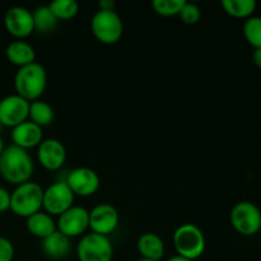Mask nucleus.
Listing matches in <instances>:
<instances>
[{"instance_id":"obj_1","label":"nucleus","mask_w":261,"mask_h":261,"mask_svg":"<svg viewBox=\"0 0 261 261\" xmlns=\"http://www.w3.org/2000/svg\"><path fill=\"white\" fill-rule=\"evenodd\" d=\"M35 171V165L27 150L15 145L5 147L0 155V176L7 182L18 186L28 182Z\"/></svg>"},{"instance_id":"obj_2","label":"nucleus","mask_w":261,"mask_h":261,"mask_svg":"<svg viewBox=\"0 0 261 261\" xmlns=\"http://www.w3.org/2000/svg\"><path fill=\"white\" fill-rule=\"evenodd\" d=\"M47 87V73L40 63L18 69L14 75L15 94L24 98L25 101L33 102L40 99Z\"/></svg>"},{"instance_id":"obj_3","label":"nucleus","mask_w":261,"mask_h":261,"mask_svg":"<svg viewBox=\"0 0 261 261\" xmlns=\"http://www.w3.org/2000/svg\"><path fill=\"white\" fill-rule=\"evenodd\" d=\"M43 189L33 181L18 185L10 193V211L20 218L33 216L42 209Z\"/></svg>"},{"instance_id":"obj_4","label":"nucleus","mask_w":261,"mask_h":261,"mask_svg":"<svg viewBox=\"0 0 261 261\" xmlns=\"http://www.w3.org/2000/svg\"><path fill=\"white\" fill-rule=\"evenodd\" d=\"M205 237L203 231L194 223H185L173 233V246L180 256L196 260L205 251Z\"/></svg>"},{"instance_id":"obj_5","label":"nucleus","mask_w":261,"mask_h":261,"mask_svg":"<svg viewBox=\"0 0 261 261\" xmlns=\"http://www.w3.org/2000/svg\"><path fill=\"white\" fill-rule=\"evenodd\" d=\"M91 30L97 41L105 45H114L122 37L124 23L115 10H98L92 17Z\"/></svg>"},{"instance_id":"obj_6","label":"nucleus","mask_w":261,"mask_h":261,"mask_svg":"<svg viewBox=\"0 0 261 261\" xmlns=\"http://www.w3.org/2000/svg\"><path fill=\"white\" fill-rule=\"evenodd\" d=\"M79 261H111L114 257V246L107 236L91 233L84 234L76 246Z\"/></svg>"},{"instance_id":"obj_7","label":"nucleus","mask_w":261,"mask_h":261,"mask_svg":"<svg viewBox=\"0 0 261 261\" xmlns=\"http://www.w3.org/2000/svg\"><path fill=\"white\" fill-rule=\"evenodd\" d=\"M231 224L242 236H254L261 229V212L251 201H240L231 211Z\"/></svg>"},{"instance_id":"obj_8","label":"nucleus","mask_w":261,"mask_h":261,"mask_svg":"<svg viewBox=\"0 0 261 261\" xmlns=\"http://www.w3.org/2000/svg\"><path fill=\"white\" fill-rule=\"evenodd\" d=\"M74 198L75 196L65 181H59L43 190L42 208L45 213L50 214L51 217H59L73 206Z\"/></svg>"},{"instance_id":"obj_9","label":"nucleus","mask_w":261,"mask_h":261,"mask_svg":"<svg viewBox=\"0 0 261 261\" xmlns=\"http://www.w3.org/2000/svg\"><path fill=\"white\" fill-rule=\"evenodd\" d=\"M65 182L74 196H81V198L94 195L101 185L98 173L88 167H78L71 170L66 176Z\"/></svg>"},{"instance_id":"obj_10","label":"nucleus","mask_w":261,"mask_h":261,"mask_svg":"<svg viewBox=\"0 0 261 261\" xmlns=\"http://www.w3.org/2000/svg\"><path fill=\"white\" fill-rule=\"evenodd\" d=\"M30 115V102L18 94H9L0 99V125L15 127L27 121Z\"/></svg>"},{"instance_id":"obj_11","label":"nucleus","mask_w":261,"mask_h":261,"mask_svg":"<svg viewBox=\"0 0 261 261\" xmlns=\"http://www.w3.org/2000/svg\"><path fill=\"white\" fill-rule=\"evenodd\" d=\"M89 228V212L83 206L73 205L70 209L59 216L56 229L68 239L78 237L86 233Z\"/></svg>"},{"instance_id":"obj_12","label":"nucleus","mask_w":261,"mask_h":261,"mask_svg":"<svg viewBox=\"0 0 261 261\" xmlns=\"http://www.w3.org/2000/svg\"><path fill=\"white\" fill-rule=\"evenodd\" d=\"M5 30L9 35L17 40L28 37L35 32L32 12L24 7H12L5 12L4 15Z\"/></svg>"},{"instance_id":"obj_13","label":"nucleus","mask_w":261,"mask_h":261,"mask_svg":"<svg viewBox=\"0 0 261 261\" xmlns=\"http://www.w3.org/2000/svg\"><path fill=\"white\" fill-rule=\"evenodd\" d=\"M119 222V212L111 204H98L89 212V228L93 233L109 237L117 228Z\"/></svg>"},{"instance_id":"obj_14","label":"nucleus","mask_w":261,"mask_h":261,"mask_svg":"<svg viewBox=\"0 0 261 261\" xmlns=\"http://www.w3.org/2000/svg\"><path fill=\"white\" fill-rule=\"evenodd\" d=\"M37 158L40 165L47 171H58L66 161V149L58 139H45L37 147Z\"/></svg>"},{"instance_id":"obj_15","label":"nucleus","mask_w":261,"mask_h":261,"mask_svg":"<svg viewBox=\"0 0 261 261\" xmlns=\"http://www.w3.org/2000/svg\"><path fill=\"white\" fill-rule=\"evenodd\" d=\"M42 137V127L37 126L30 120L22 122V124L12 129L13 145L22 148L24 150L38 147L43 140Z\"/></svg>"},{"instance_id":"obj_16","label":"nucleus","mask_w":261,"mask_h":261,"mask_svg":"<svg viewBox=\"0 0 261 261\" xmlns=\"http://www.w3.org/2000/svg\"><path fill=\"white\" fill-rule=\"evenodd\" d=\"M5 55H7L8 61L18 68H23V66L36 63L35 48L30 43L22 40L10 42L5 50Z\"/></svg>"},{"instance_id":"obj_17","label":"nucleus","mask_w":261,"mask_h":261,"mask_svg":"<svg viewBox=\"0 0 261 261\" xmlns=\"http://www.w3.org/2000/svg\"><path fill=\"white\" fill-rule=\"evenodd\" d=\"M137 247L139 254L142 255V259L161 261L165 256V242L158 234L153 232L143 233L138 239Z\"/></svg>"},{"instance_id":"obj_18","label":"nucleus","mask_w":261,"mask_h":261,"mask_svg":"<svg viewBox=\"0 0 261 261\" xmlns=\"http://www.w3.org/2000/svg\"><path fill=\"white\" fill-rule=\"evenodd\" d=\"M42 251L50 259H64L71 251L70 239L56 229L53 234L42 240Z\"/></svg>"},{"instance_id":"obj_19","label":"nucleus","mask_w":261,"mask_h":261,"mask_svg":"<svg viewBox=\"0 0 261 261\" xmlns=\"http://www.w3.org/2000/svg\"><path fill=\"white\" fill-rule=\"evenodd\" d=\"M25 227L32 236L45 240L56 231V223L50 214L45 212H37L25 219Z\"/></svg>"},{"instance_id":"obj_20","label":"nucleus","mask_w":261,"mask_h":261,"mask_svg":"<svg viewBox=\"0 0 261 261\" xmlns=\"http://www.w3.org/2000/svg\"><path fill=\"white\" fill-rule=\"evenodd\" d=\"M30 121L36 124L40 127L48 126L53 124L54 119H55V112H54L53 107L41 99L37 101L30 102V115H28Z\"/></svg>"},{"instance_id":"obj_21","label":"nucleus","mask_w":261,"mask_h":261,"mask_svg":"<svg viewBox=\"0 0 261 261\" xmlns=\"http://www.w3.org/2000/svg\"><path fill=\"white\" fill-rule=\"evenodd\" d=\"M221 4L227 14L240 19H247L252 17L256 9L255 0H223Z\"/></svg>"},{"instance_id":"obj_22","label":"nucleus","mask_w":261,"mask_h":261,"mask_svg":"<svg viewBox=\"0 0 261 261\" xmlns=\"http://www.w3.org/2000/svg\"><path fill=\"white\" fill-rule=\"evenodd\" d=\"M33 15V24H35V31L40 33H50L55 31L58 27L59 20L56 19L55 15L50 10L48 5H42V7L36 8Z\"/></svg>"},{"instance_id":"obj_23","label":"nucleus","mask_w":261,"mask_h":261,"mask_svg":"<svg viewBox=\"0 0 261 261\" xmlns=\"http://www.w3.org/2000/svg\"><path fill=\"white\" fill-rule=\"evenodd\" d=\"M58 20H69L75 17L79 12V5L75 0H54L48 4Z\"/></svg>"},{"instance_id":"obj_24","label":"nucleus","mask_w":261,"mask_h":261,"mask_svg":"<svg viewBox=\"0 0 261 261\" xmlns=\"http://www.w3.org/2000/svg\"><path fill=\"white\" fill-rule=\"evenodd\" d=\"M244 36L254 48H261V17H250L244 23Z\"/></svg>"},{"instance_id":"obj_25","label":"nucleus","mask_w":261,"mask_h":261,"mask_svg":"<svg viewBox=\"0 0 261 261\" xmlns=\"http://www.w3.org/2000/svg\"><path fill=\"white\" fill-rule=\"evenodd\" d=\"M185 0H153L152 7L162 17H173L180 14Z\"/></svg>"},{"instance_id":"obj_26","label":"nucleus","mask_w":261,"mask_h":261,"mask_svg":"<svg viewBox=\"0 0 261 261\" xmlns=\"http://www.w3.org/2000/svg\"><path fill=\"white\" fill-rule=\"evenodd\" d=\"M178 17H180V19L182 20L185 24H196L201 18V10L200 8L196 4H194V3L185 2Z\"/></svg>"},{"instance_id":"obj_27","label":"nucleus","mask_w":261,"mask_h":261,"mask_svg":"<svg viewBox=\"0 0 261 261\" xmlns=\"http://www.w3.org/2000/svg\"><path fill=\"white\" fill-rule=\"evenodd\" d=\"M14 246L7 237L0 236V261H13Z\"/></svg>"},{"instance_id":"obj_28","label":"nucleus","mask_w":261,"mask_h":261,"mask_svg":"<svg viewBox=\"0 0 261 261\" xmlns=\"http://www.w3.org/2000/svg\"><path fill=\"white\" fill-rule=\"evenodd\" d=\"M10 211V193L0 186V213Z\"/></svg>"},{"instance_id":"obj_29","label":"nucleus","mask_w":261,"mask_h":261,"mask_svg":"<svg viewBox=\"0 0 261 261\" xmlns=\"http://www.w3.org/2000/svg\"><path fill=\"white\" fill-rule=\"evenodd\" d=\"M115 2L114 0H101L98 2L99 10H115Z\"/></svg>"},{"instance_id":"obj_30","label":"nucleus","mask_w":261,"mask_h":261,"mask_svg":"<svg viewBox=\"0 0 261 261\" xmlns=\"http://www.w3.org/2000/svg\"><path fill=\"white\" fill-rule=\"evenodd\" d=\"M252 61L257 68L261 69V48H255L252 53Z\"/></svg>"},{"instance_id":"obj_31","label":"nucleus","mask_w":261,"mask_h":261,"mask_svg":"<svg viewBox=\"0 0 261 261\" xmlns=\"http://www.w3.org/2000/svg\"><path fill=\"white\" fill-rule=\"evenodd\" d=\"M167 261H193V260H189V259H186V257L180 256V255H175V256L170 257Z\"/></svg>"},{"instance_id":"obj_32","label":"nucleus","mask_w":261,"mask_h":261,"mask_svg":"<svg viewBox=\"0 0 261 261\" xmlns=\"http://www.w3.org/2000/svg\"><path fill=\"white\" fill-rule=\"evenodd\" d=\"M5 149V145H4V140H3L2 135H0V155H2L3 150Z\"/></svg>"},{"instance_id":"obj_33","label":"nucleus","mask_w":261,"mask_h":261,"mask_svg":"<svg viewBox=\"0 0 261 261\" xmlns=\"http://www.w3.org/2000/svg\"><path fill=\"white\" fill-rule=\"evenodd\" d=\"M137 261H154V260H147V259H139V260H137Z\"/></svg>"}]
</instances>
